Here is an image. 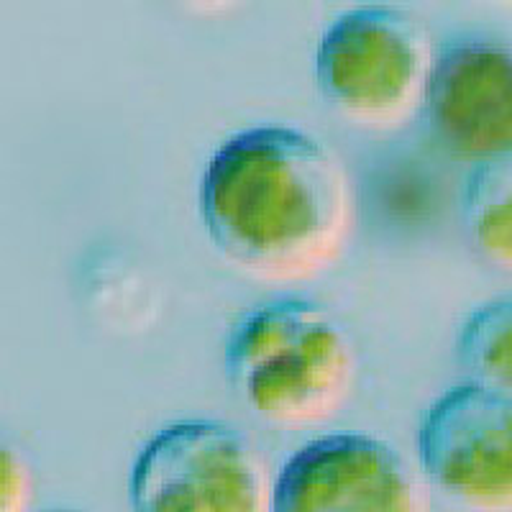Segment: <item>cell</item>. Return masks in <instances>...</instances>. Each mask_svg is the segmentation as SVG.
<instances>
[{
	"instance_id": "5b68a950",
	"label": "cell",
	"mask_w": 512,
	"mask_h": 512,
	"mask_svg": "<svg viewBox=\"0 0 512 512\" xmlns=\"http://www.w3.org/2000/svg\"><path fill=\"white\" fill-rule=\"evenodd\" d=\"M425 477L472 512H512V397L461 382L425 410Z\"/></svg>"
},
{
	"instance_id": "8fae6325",
	"label": "cell",
	"mask_w": 512,
	"mask_h": 512,
	"mask_svg": "<svg viewBox=\"0 0 512 512\" xmlns=\"http://www.w3.org/2000/svg\"><path fill=\"white\" fill-rule=\"evenodd\" d=\"M52 512H82V510H52Z\"/></svg>"
},
{
	"instance_id": "277c9868",
	"label": "cell",
	"mask_w": 512,
	"mask_h": 512,
	"mask_svg": "<svg viewBox=\"0 0 512 512\" xmlns=\"http://www.w3.org/2000/svg\"><path fill=\"white\" fill-rule=\"evenodd\" d=\"M267 464L226 423L185 420L154 433L128 479L131 512H272Z\"/></svg>"
},
{
	"instance_id": "30bf717a",
	"label": "cell",
	"mask_w": 512,
	"mask_h": 512,
	"mask_svg": "<svg viewBox=\"0 0 512 512\" xmlns=\"http://www.w3.org/2000/svg\"><path fill=\"white\" fill-rule=\"evenodd\" d=\"M0 512H24L31 497V472L29 464L16 448L3 443V461H0Z\"/></svg>"
},
{
	"instance_id": "8992f818",
	"label": "cell",
	"mask_w": 512,
	"mask_h": 512,
	"mask_svg": "<svg viewBox=\"0 0 512 512\" xmlns=\"http://www.w3.org/2000/svg\"><path fill=\"white\" fill-rule=\"evenodd\" d=\"M272 512H425L413 466L367 433H328L287 459Z\"/></svg>"
},
{
	"instance_id": "9c48e42d",
	"label": "cell",
	"mask_w": 512,
	"mask_h": 512,
	"mask_svg": "<svg viewBox=\"0 0 512 512\" xmlns=\"http://www.w3.org/2000/svg\"><path fill=\"white\" fill-rule=\"evenodd\" d=\"M466 382L512 397V295L479 305L456 338Z\"/></svg>"
},
{
	"instance_id": "52a82bcc",
	"label": "cell",
	"mask_w": 512,
	"mask_h": 512,
	"mask_svg": "<svg viewBox=\"0 0 512 512\" xmlns=\"http://www.w3.org/2000/svg\"><path fill=\"white\" fill-rule=\"evenodd\" d=\"M425 111L451 157L477 164L512 154V49L466 39L433 64Z\"/></svg>"
},
{
	"instance_id": "3957f363",
	"label": "cell",
	"mask_w": 512,
	"mask_h": 512,
	"mask_svg": "<svg viewBox=\"0 0 512 512\" xmlns=\"http://www.w3.org/2000/svg\"><path fill=\"white\" fill-rule=\"evenodd\" d=\"M433 64L431 41L413 16L364 6L326 29L315 54V82L346 121L395 128L425 105Z\"/></svg>"
},
{
	"instance_id": "6da1fadb",
	"label": "cell",
	"mask_w": 512,
	"mask_h": 512,
	"mask_svg": "<svg viewBox=\"0 0 512 512\" xmlns=\"http://www.w3.org/2000/svg\"><path fill=\"white\" fill-rule=\"evenodd\" d=\"M200 216L226 262L256 280H308L336 262L351 228L344 164L300 128L256 126L210 157Z\"/></svg>"
},
{
	"instance_id": "7a4b0ae2",
	"label": "cell",
	"mask_w": 512,
	"mask_h": 512,
	"mask_svg": "<svg viewBox=\"0 0 512 512\" xmlns=\"http://www.w3.org/2000/svg\"><path fill=\"white\" fill-rule=\"evenodd\" d=\"M223 367L256 418L308 428L346 402L356 349L331 310L305 297H282L241 315L228 333Z\"/></svg>"
},
{
	"instance_id": "ba28073f",
	"label": "cell",
	"mask_w": 512,
	"mask_h": 512,
	"mask_svg": "<svg viewBox=\"0 0 512 512\" xmlns=\"http://www.w3.org/2000/svg\"><path fill=\"white\" fill-rule=\"evenodd\" d=\"M461 221L466 239L484 262L512 274V154L472 169Z\"/></svg>"
}]
</instances>
